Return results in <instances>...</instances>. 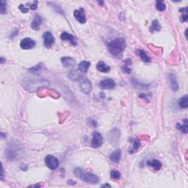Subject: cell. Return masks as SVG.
I'll return each instance as SVG.
<instances>
[{
	"instance_id": "cell-1",
	"label": "cell",
	"mask_w": 188,
	"mask_h": 188,
	"mask_svg": "<svg viewBox=\"0 0 188 188\" xmlns=\"http://www.w3.org/2000/svg\"><path fill=\"white\" fill-rule=\"evenodd\" d=\"M127 46L123 37H118L108 44V50L113 56H119L122 54Z\"/></svg>"
},
{
	"instance_id": "cell-2",
	"label": "cell",
	"mask_w": 188,
	"mask_h": 188,
	"mask_svg": "<svg viewBox=\"0 0 188 188\" xmlns=\"http://www.w3.org/2000/svg\"><path fill=\"white\" fill-rule=\"evenodd\" d=\"M74 174L76 177H78L80 179L86 182V183L96 184L99 181V178L96 175L84 171L83 169L80 168H75Z\"/></svg>"
},
{
	"instance_id": "cell-3",
	"label": "cell",
	"mask_w": 188,
	"mask_h": 188,
	"mask_svg": "<svg viewBox=\"0 0 188 188\" xmlns=\"http://www.w3.org/2000/svg\"><path fill=\"white\" fill-rule=\"evenodd\" d=\"M120 135H121V131L117 128H114L112 130L109 131L108 135V139L110 143L112 146H116L118 144L120 139Z\"/></svg>"
},
{
	"instance_id": "cell-4",
	"label": "cell",
	"mask_w": 188,
	"mask_h": 188,
	"mask_svg": "<svg viewBox=\"0 0 188 188\" xmlns=\"http://www.w3.org/2000/svg\"><path fill=\"white\" fill-rule=\"evenodd\" d=\"M46 82H47L46 81L43 82L42 80L29 81V82H26L25 89L27 90V91L29 92H33L35 91V89L40 88L41 87H42L43 85H44V84H46Z\"/></svg>"
},
{
	"instance_id": "cell-5",
	"label": "cell",
	"mask_w": 188,
	"mask_h": 188,
	"mask_svg": "<svg viewBox=\"0 0 188 188\" xmlns=\"http://www.w3.org/2000/svg\"><path fill=\"white\" fill-rule=\"evenodd\" d=\"M45 163H46V166L51 170H55L59 165V161H58L57 158L50 155H47L45 157Z\"/></svg>"
},
{
	"instance_id": "cell-6",
	"label": "cell",
	"mask_w": 188,
	"mask_h": 188,
	"mask_svg": "<svg viewBox=\"0 0 188 188\" xmlns=\"http://www.w3.org/2000/svg\"><path fill=\"white\" fill-rule=\"evenodd\" d=\"M80 87L82 93L88 95V94L91 93L92 90V84L91 81L88 80V78H82L80 83Z\"/></svg>"
},
{
	"instance_id": "cell-7",
	"label": "cell",
	"mask_w": 188,
	"mask_h": 188,
	"mask_svg": "<svg viewBox=\"0 0 188 188\" xmlns=\"http://www.w3.org/2000/svg\"><path fill=\"white\" fill-rule=\"evenodd\" d=\"M103 143V138L101 133L98 131H95L93 134V138L91 140V146L93 148H99Z\"/></svg>"
},
{
	"instance_id": "cell-8",
	"label": "cell",
	"mask_w": 188,
	"mask_h": 188,
	"mask_svg": "<svg viewBox=\"0 0 188 188\" xmlns=\"http://www.w3.org/2000/svg\"><path fill=\"white\" fill-rule=\"evenodd\" d=\"M43 39H44V46L46 48H51V47L53 46L54 41H55L54 37L50 32H45L43 34Z\"/></svg>"
},
{
	"instance_id": "cell-9",
	"label": "cell",
	"mask_w": 188,
	"mask_h": 188,
	"mask_svg": "<svg viewBox=\"0 0 188 188\" xmlns=\"http://www.w3.org/2000/svg\"><path fill=\"white\" fill-rule=\"evenodd\" d=\"M35 45H36V42L29 37H25L20 43V47L24 50L31 49L35 46Z\"/></svg>"
},
{
	"instance_id": "cell-10",
	"label": "cell",
	"mask_w": 188,
	"mask_h": 188,
	"mask_svg": "<svg viewBox=\"0 0 188 188\" xmlns=\"http://www.w3.org/2000/svg\"><path fill=\"white\" fill-rule=\"evenodd\" d=\"M116 82L112 80V79L108 78L106 80H104L101 81L100 83H99V87L103 90H110L113 89L116 87Z\"/></svg>"
},
{
	"instance_id": "cell-11",
	"label": "cell",
	"mask_w": 188,
	"mask_h": 188,
	"mask_svg": "<svg viewBox=\"0 0 188 188\" xmlns=\"http://www.w3.org/2000/svg\"><path fill=\"white\" fill-rule=\"evenodd\" d=\"M74 16L76 21L81 24H84L86 22V17L84 15V9L80 8L79 10H75L74 12Z\"/></svg>"
},
{
	"instance_id": "cell-12",
	"label": "cell",
	"mask_w": 188,
	"mask_h": 188,
	"mask_svg": "<svg viewBox=\"0 0 188 188\" xmlns=\"http://www.w3.org/2000/svg\"><path fill=\"white\" fill-rule=\"evenodd\" d=\"M43 19L41 18V16L39 14H36L34 16V19L33 22H32L31 24V27L33 28V29L35 30H39L40 29L41 25L42 24Z\"/></svg>"
},
{
	"instance_id": "cell-13",
	"label": "cell",
	"mask_w": 188,
	"mask_h": 188,
	"mask_svg": "<svg viewBox=\"0 0 188 188\" xmlns=\"http://www.w3.org/2000/svg\"><path fill=\"white\" fill-rule=\"evenodd\" d=\"M61 62L65 68H74L76 66V61L72 57H63L61 58Z\"/></svg>"
},
{
	"instance_id": "cell-14",
	"label": "cell",
	"mask_w": 188,
	"mask_h": 188,
	"mask_svg": "<svg viewBox=\"0 0 188 188\" xmlns=\"http://www.w3.org/2000/svg\"><path fill=\"white\" fill-rule=\"evenodd\" d=\"M61 37L63 41H68L69 42H70L71 44L74 45V46H76V39H75L74 35H72L71 34L68 33L66 32H63V33L61 34Z\"/></svg>"
},
{
	"instance_id": "cell-15",
	"label": "cell",
	"mask_w": 188,
	"mask_h": 188,
	"mask_svg": "<svg viewBox=\"0 0 188 188\" xmlns=\"http://www.w3.org/2000/svg\"><path fill=\"white\" fill-rule=\"evenodd\" d=\"M121 151L120 148L115 150L114 151H112V153L110 155V159L112 162H113L114 163H118L121 160Z\"/></svg>"
},
{
	"instance_id": "cell-16",
	"label": "cell",
	"mask_w": 188,
	"mask_h": 188,
	"mask_svg": "<svg viewBox=\"0 0 188 188\" xmlns=\"http://www.w3.org/2000/svg\"><path fill=\"white\" fill-rule=\"evenodd\" d=\"M169 80H170V85L172 91L174 92L177 91L178 90V84L176 76L171 73V74H169Z\"/></svg>"
},
{
	"instance_id": "cell-17",
	"label": "cell",
	"mask_w": 188,
	"mask_h": 188,
	"mask_svg": "<svg viewBox=\"0 0 188 188\" xmlns=\"http://www.w3.org/2000/svg\"><path fill=\"white\" fill-rule=\"evenodd\" d=\"M147 165L148 166L153 168V169L156 171L159 170L163 166V163L160 161L157 160V159H153V160H150L147 162Z\"/></svg>"
},
{
	"instance_id": "cell-18",
	"label": "cell",
	"mask_w": 188,
	"mask_h": 188,
	"mask_svg": "<svg viewBox=\"0 0 188 188\" xmlns=\"http://www.w3.org/2000/svg\"><path fill=\"white\" fill-rule=\"evenodd\" d=\"M91 62H89V61H83L80 62V64L78 65L79 70H80L81 72L86 74V73L88 72V69H89L90 67H91Z\"/></svg>"
},
{
	"instance_id": "cell-19",
	"label": "cell",
	"mask_w": 188,
	"mask_h": 188,
	"mask_svg": "<svg viewBox=\"0 0 188 188\" xmlns=\"http://www.w3.org/2000/svg\"><path fill=\"white\" fill-rule=\"evenodd\" d=\"M96 69L98 71H101L102 73H108L110 71V67L108 66L106 63L104 62L100 61L97 63Z\"/></svg>"
},
{
	"instance_id": "cell-20",
	"label": "cell",
	"mask_w": 188,
	"mask_h": 188,
	"mask_svg": "<svg viewBox=\"0 0 188 188\" xmlns=\"http://www.w3.org/2000/svg\"><path fill=\"white\" fill-rule=\"evenodd\" d=\"M80 70H71L69 73V76L71 80L73 81H78L82 78V75L80 73Z\"/></svg>"
},
{
	"instance_id": "cell-21",
	"label": "cell",
	"mask_w": 188,
	"mask_h": 188,
	"mask_svg": "<svg viewBox=\"0 0 188 188\" xmlns=\"http://www.w3.org/2000/svg\"><path fill=\"white\" fill-rule=\"evenodd\" d=\"M129 141H130V142H131L133 143V147L130 150V151H129V153L133 154V153H135V152L137 150H138V148L140 147L141 143H140V140H138V139H136V138H131L129 139Z\"/></svg>"
},
{
	"instance_id": "cell-22",
	"label": "cell",
	"mask_w": 188,
	"mask_h": 188,
	"mask_svg": "<svg viewBox=\"0 0 188 188\" xmlns=\"http://www.w3.org/2000/svg\"><path fill=\"white\" fill-rule=\"evenodd\" d=\"M137 53H138L139 57H140V59L143 62H145V63H150V62H151V58L148 57L147 54L146 53V52H145L144 50L143 49L137 50Z\"/></svg>"
},
{
	"instance_id": "cell-23",
	"label": "cell",
	"mask_w": 188,
	"mask_h": 188,
	"mask_svg": "<svg viewBox=\"0 0 188 188\" xmlns=\"http://www.w3.org/2000/svg\"><path fill=\"white\" fill-rule=\"evenodd\" d=\"M161 26L157 20H154L152 22L151 26L149 27V30L151 33H154L155 31H160Z\"/></svg>"
},
{
	"instance_id": "cell-24",
	"label": "cell",
	"mask_w": 188,
	"mask_h": 188,
	"mask_svg": "<svg viewBox=\"0 0 188 188\" xmlns=\"http://www.w3.org/2000/svg\"><path fill=\"white\" fill-rule=\"evenodd\" d=\"M178 105L182 108H187L188 107V96L185 95L178 101Z\"/></svg>"
},
{
	"instance_id": "cell-25",
	"label": "cell",
	"mask_w": 188,
	"mask_h": 188,
	"mask_svg": "<svg viewBox=\"0 0 188 188\" xmlns=\"http://www.w3.org/2000/svg\"><path fill=\"white\" fill-rule=\"evenodd\" d=\"M187 10L188 7H182V8L179 9V12L182 14V16L180 17V22H185L187 20L188 16H187Z\"/></svg>"
},
{
	"instance_id": "cell-26",
	"label": "cell",
	"mask_w": 188,
	"mask_h": 188,
	"mask_svg": "<svg viewBox=\"0 0 188 188\" xmlns=\"http://www.w3.org/2000/svg\"><path fill=\"white\" fill-rule=\"evenodd\" d=\"M176 127L177 128L178 130H180L182 131V132L185 133V134H187V131H188V127H187V120L185 119V123L184 124L181 125L180 123H177L176 126Z\"/></svg>"
},
{
	"instance_id": "cell-27",
	"label": "cell",
	"mask_w": 188,
	"mask_h": 188,
	"mask_svg": "<svg viewBox=\"0 0 188 188\" xmlns=\"http://www.w3.org/2000/svg\"><path fill=\"white\" fill-rule=\"evenodd\" d=\"M156 8H157V10L161 11H164L166 8V6H165V4L164 3V2L162 1V0H157L156 2Z\"/></svg>"
},
{
	"instance_id": "cell-28",
	"label": "cell",
	"mask_w": 188,
	"mask_h": 188,
	"mask_svg": "<svg viewBox=\"0 0 188 188\" xmlns=\"http://www.w3.org/2000/svg\"><path fill=\"white\" fill-rule=\"evenodd\" d=\"M124 63H125V65H123V66H122V70H123V71H124L125 73L130 74V73L131 72V69L129 67V63L130 64L131 63V61L129 59H127V60H126V61H124Z\"/></svg>"
},
{
	"instance_id": "cell-29",
	"label": "cell",
	"mask_w": 188,
	"mask_h": 188,
	"mask_svg": "<svg viewBox=\"0 0 188 188\" xmlns=\"http://www.w3.org/2000/svg\"><path fill=\"white\" fill-rule=\"evenodd\" d=\"M43 68H44L43 64L39 63V64H37V65H35V66H33V67H32L31 69H29V71H30V72H33V73H37V72H40V71H41V70L43 69Z\"/></svg>"
},
{
	"instance_id": "cell-30",
	"label": "cell",
	"mask_w": 188,
	"mask_h": 188,
	"mask_svg": "<svg viewBox=\"0 0 188 188\" xmlns=\"http://www.w3.org/2000/svg\"><path fill=\"white\" fill-rule=\"evenodd\" d=\"M121 173L116 170H112L110 171V177L113 179H119L121 178Z\"/></svg>"
},
{
	"instance_id": "cell-31",
	"label": "cell",
	"mask_w": 188,
	"mask_h": 188,
	"mask_svg": "<svg viewBox=\"0 0 188 188\" xmlns=\"http://www.w3.org/2000/svg\"><path fill=\"white\" fill-rule=\"evenodd\" d=\"M7 12V2L4 0L1 1V6H0V14L2 15L5 14Z\"/></svg>"
},
{
	"instance_id": "cell-32",
	"label": "cell",
	"mask_w": 188,
	"mask_h": 188,
	"mask_svg": "<svg viewBox=\"0 0 188 188\" xmlns=\"http://www.w3.org/2000/svg\"><path fill=\"white\" fill-rule=\"evenodd\" d=\"M18 9H19L22 13H24V14H27L28 11H29V8L26 7V6H24V5H20L19 6H18Z\"/></svg>"
},
{
	"instance_id": "cell-33",
	"label": "cell",
	"mask_w": 188,
	"mask_h": 188,
	"mask_svg": "<svg viewBox=\"0 0 188 188\" xmlns=\"http://www.w3.org/2000/svg\"><path fill=\"white\" fill-rule=\"evenodd\" d=\"M37 3H38V2L37 1H34L33 4H31L30 6H29V9L32 10H35L37 9Z\"/></svg>"
},
{
	"instance_id": "cell-34",
	"label": "cell",
	"mask_w": 188,
	"mask_h": 188,
	"mask_svg": "<svg viewBox=\"0 0 188 188\" xmlns=\"http://www.w3.org/2000/svg\"><path fill=\"white\" fill-rule=\"evenodd\" d=\"M4 177V170H3V167L2 165V175H1V180L3 179Z\"/></svg>"
},
{
	"instance_id": "cell-35",
	"label": "cell",
	"mask_w": 188,
	"mask_h": 188,
	"mask_svg": "<svg viewBox=\"0 0 188 188\" xmlns=\"http://www.w3.org/2000/svg\"><path fill=\"white\" fill-rule=\"evenodd\" d=\"M104 93H100V95H99V96H100V97L102 98V99H104Z\"/></svg>"
},
{
	"instance_id": "cell-36",
	"label": "cell",
	"mask_w": 188,
	"mask_h": 188,
	"mask_svg": "<svg viewBox=\"0 0 188 188\" xmlns=\"http://www.w3.org/2000/svg\"><path fill=\"white\" fill-rule=\"evenodd\" d=\"M0 61H1V63H2H2H4V62H5V59H4V58H3V57H1V59H0Z\"/></svg>"
},
{
	"instance_id": "cell-37",
	"label": "cell",
	"mask_w": 188,
	"mask_h": 188,
	"mask_svg": "<svg viewBox=\"0 0 188 188\" xmlns=\"http://www.w3.org/2000/svg\"><path fill=\"white\" fill-rule=\"evenodd\" d=\"M98 3H99V5H102V6H103V5H104V2H98Z\"/></svg>"
},
{
	"instance_id": "cell-38",
	"label": "cell",
	"mask_w": 188,
	"mask_h": 188,
	"mask_svg": "<svg viewBox=\"0 0 188 188\" xmlns=\"http://www.w3.org/2000/svg\"><path fill=\"white\" fill-rule=\"evenodd\" d=\"M102 187H111V186L107 184V185H102Z\"/></svg>"
}]
</instances>
